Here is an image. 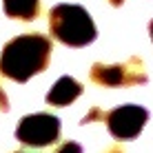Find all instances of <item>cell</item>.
I'll list each match as a JSON object with an SVG mask.
<instances>
[{
    "label": "cell",
    "mask_w": 153,
    "mask_h": 153,
    "mask_svg": "<svg viewBox=\"0 0 153 153\" xmlns=\"http://www.w3.org/2000/svg\"><path fill=\"white\" fill-rule=\"evenodd\" d=\"M51 33L69 47H84L96 40V25L80 4H58L49 13Z\"/></svg>",
    "instance_id": "obj_2"
},
{
    "label": "cell",
    "mask_w": 153,
    "mask_h": 153,
    "mask_svg": "<svg viewBox=\"0 0 153 153\" xmlns=\"http://www.w3.org/2000/svg\"><path fill=\"white\" fill-rule=\"evenodd\" d=\"M91 80L102 87H120V84L146 82L144 65L138 58H131L124 65H93Z\"/></svg>",
    "instance_id": "obj_4"
},
{
    "label": "cell",
    "mask_w": 153,
    "mask_h": 153,
    "mask_svg": "<svg viewBox=\"0 0 153 153\" xmlns=\"http://www.w3.org/2000/svg\"><path fill=\"white\" fill-rule=\"evenodd\" d=\"M56 153H82V146L78 144V142H65V144H60L56 149Z\"/></svg>",
    "instance_id": "obj_8"
},
{
    "label": "cell",
    "mask_w": 153,
    "mask_h": 153,
    "mask_svg": "<svg viewBox=\"0 0 153 153\" xmlns=\"http://www.w3.org/2000/svg\"><path fill=\"white\" fill-rule=\"evenodd\" d=\"M80 93H82L80 82L69 78V76H62L60 80L51 87V91L47 93V102L53 104V107H67V104H71Z\"/></svg>",
    "instance_id": "obj_6"
},
{
    "label": "cell",
    "mask_w": 153,
    "mask_h": 153,
    "mask_svg": "<svg viewBox=\"0 0 153 153\" xmlns=\"http://www.w3.org/2000/svg\"><path fill=\"white\" fill-rule=\"evenodd\" d=\"M151 40H153V22H151Z\"/></svg>",
    "instance_id": "obj_12"
},
{
    "label": "cell",
    "mask_w": 153,
    "mask_h": 153,
    "mask_svg": "<svg viewBox=\"0 0 153 153\" xmlns=\"http://www.w3.org/2000/svg\"><path fill=\"white\" fill-rule=\"evenodd\" d=\"M60 135V120L51 113L25 115L16 129V138L27 146H49Z\"/></svg>",
    "instance_id": "obj_3"
},
{
    "label": "cell",
    "mask_w": 153,
    "mask_h": 153,
    "mask_svg": "<svg viewBox=\"0 0 153 153\" xmlns=\"http://www.w3.org/2000/svg\"><path fill=\"white\" fill-rule=\"evenodd\" d=\"M51 56L49 38L40 33H25L9 40L0 56V71L4 78L16 82H27L33 73L47 67Z\"/></svg>",
    "instance_id": "obj_1"
},
{
    "label": "cell",
    "mask_w": 153,
    "mask_h": 153,
    "mask_svg": "<svg viewBox=\"0 0 153 153\" xmlns=\"http://www.w3.org/2000/svg\"><path fill=\"white\" fill-rule=\"evenodd\" d=\"M109 153H122V151H120V149H111V151H109Z\"/></svg>",
    "instance_id": "obj_11"
},
{
    "label": "cell",
    "mask_w": 153,
    "mask_h": 153,
    "mask_svg": "<svg viewBox=\"0 0 153 153\" xmlns=\"http://www.w3.org/2000/svg\"><path fill=\"white\" fill-rule=\"evenodd\" d=\"M96 118H102V120H107V113H102V111H100V109H91V111H89V113H87V115H84V118H82V122H80V124L93 122V120H96Z\"/></svg>",
    "instance_id": "obj_9"
},
{
    "label": "cell",
    "mask_w": 153,
    "mask_h": 153,
    "mask_svg": "<svg viewBox=\"0 0 153 153\" xmlns=\"http://www.w3.org/2000/svg\"><path fill=\"white\" fill-rule=\"evenodd\" d=\"M0 111H9V100H7V96H4V91L0 89Z\"/></svg>",
    "instance_id": "obj_10"
},
{
    "label": "cell",
    "mask_w": 153,
    "mask_h": 153,
    "mask_svg": "<svg viewBox=\"0 0 153 153\" xmlns=\"http://www.w3.org/2000/svg\"><path fill=\"white\" fill-rule=\"evenodd\" d=\"M4 13L18 20H33L38 16L40 0H2Z\"/></svg>",
    "instance_id": "obj_7"
},
{
    "label": "cell",
    "mask_w": 153,
    "mask_h": 153,
    "mask_svg": "<svg viewBox=\"0 0 153 153\" xmlns=\"http://www.w3.org/2000/svg\"><path fill=\"white\" fill-rule=\"evenodd\" d=\"M146 118H149L146 109L138 104H124V107H118L107 113V124L118 140H131L142 131Z\"/></svg>",
    "instance_id": "obj_5"
}]
</instances>
